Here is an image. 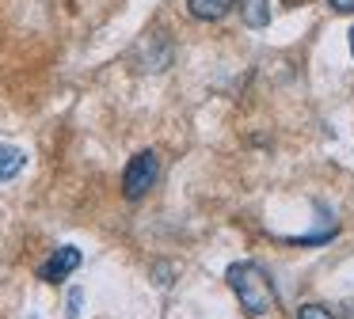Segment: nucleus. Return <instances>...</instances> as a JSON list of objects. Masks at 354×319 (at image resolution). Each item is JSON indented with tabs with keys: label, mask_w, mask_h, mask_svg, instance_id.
I'll return each mask as SVG.
<instances>
[{
	"label": "nucleus",
	"mask_w": 354,
	"mask_h": 319,
	"mask_svg": "<svg viewBox=\"0 0 354 319\" xmlns=\"http://www.w3.org/2000/svg\"><path fill=\"white\" fill-rule=\"evenodd\" d=\"M225 281H229V289L236 293L240 308H244L248 316H267L278 300L274 281H270V273L263 270L259 262H232L229 270H225Z\"/></svg>",
	"instance_id": "1"
},
{
	"label": "nucleus",
	"mask_w": 354,
	"mask_h": 319,
	"mask_svg": "<svg viewBox=\"0 0 354 319\" xmlns=\"http://www.w3.org/2000/svg\"><path fill=\"white\" fill-rule=\"evenodd\" d=\"M156 175H160V156H156L153 148H141L122 171V194L130 197V202H141V197L156 186Z\"/></svg>",
	"instance_id": "2"
},
{
	"label": "nucleus",
	"mask_w": 354,
	"mask_h": 319,
	"mask_svg": "<svg viewBox=\"0 0 354 319\" xmlns=\"http://www.w3.org/2000/svg\"><path fill=\"white\" fill-rule=\"evenodd\" d=\"M84 262V255H80V247H73V243H65V247H57L54 255L46 258V262L39 266V278L46 281V285H62L65 278H69L77 266Z\"/></svg>",
	"instance_id": "3"
},
{
	"label": "nucleus",
	"mask_w": 354,
	"mask_h": 319,
	"mask_svg": "<svg viewBox=\"0 0 354 319\" xmlns=\"http://www.w3.org/2000/svg\"><path fill=\"white\" fill-rule=\"evenodd\" d=\"M24 164H27L24 148H16V144H0V182L16 179V175L24 171Z\"/></svg>",
	"instance_id": "4"
},
{
	"label": "nucleus",
	"mask_w": 354,
	"mask_h": 319,
	"mask_svg": "<svg viewBox=\"0 0 354 319\" xmlns=\"http://www.w3.org/2000/svg\"><path fill=\"white\" fill-rule=\"evenodd\" d=\"M187 8H191V15H194V19L214 23V19H221V15H229L232 0H187Z\"/></svg>",
	"instance_id": "5"
},
{
	"label": "nucleus",
	"mask_w": 354,
	"mask_h": 319,
	"mask_svg": "<svg viewBox=\"0 0 354 319\" xmlns=\"http://www.w3.org/2000/svg\"><path fill=\"white\" fill-rule=\"evenodd\" d=\"M240 12H244L248 27H267V19H270L267 0H244V4H240Z\"/></svg>",
	"instance_id": "6"
},
{
	"label": "nucleus",
	"mask_w": 354,
	"mask_h": 319,
	"mask_svg": "<svg viewBox=\"0 0 354 319\" xmlns=\"http://www.w3.org/2000/svg\"><path fill=\"white\" fill-rule=\"evenodd\" d=\"M297 319H335V316H331L324 304H305V308L297 311Z\"/></svg>",
	"instance_id": "7"
},
{
	"label": "nucleus",
	"mask_w": 354,
	"mask_h": 319,
	"mask_svg": "<svg viewBox=\"0 0 354 319\" xmlns=\"http://www.w3.org/2000/svg\"><path fill=\"white\" fill-rule=\"evenodd\" d=\"M80 300H84L80 289H73V293H69V319H80Z\"/></svg>",
	"instance_id": "8"
},
{
	"label": "nucleus",
	"mask_w": 354,
	"mask_h": 319,
	"mask_svg": "<svg viewBox=\"0 0 354 319\" xmlns=\"http://www.w3.org/2000/svg\"><path fill=\"white\" fill-rule=\"evenodd\" d=\"M335 12H354V0H328Z\"/></svg>",
	"instance_id": "9"
},
{
	"label": "nucleus",
	"mask_w": 354,
	"mask_h": 319,
	"mask_svg": "<svg viewBox=\"0 0 354 319\" xmlns=\"http://www.w3.org/2000/svg\"><path fill=\"white\" fill-rule=\"evenodd\" d=\"M351 53H354V27H351Z\"/></svg>",
	"instance_id": "10"
}]
</instances>
